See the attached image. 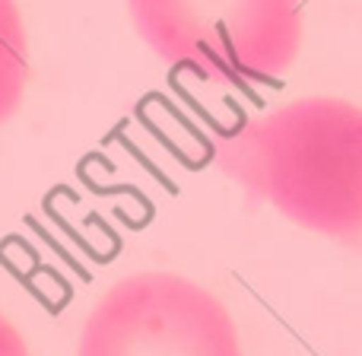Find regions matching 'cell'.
<instances>
[{"label":"cell","instance_id":"obj_1","mask_svg":"<svg viewBox=\"0 0 362 356\" xmlns=\"http://www.w3.org/2000/svg\"><path fill=\"white\" fill-rule=\"evenodd\" d=\"M213 163L255 200L299 229L362 236V108L344 99H296L223 131Z\"/></svg>","mask_w":362,"mask_h":356},{"label":"cell","instance_id":"obj_2","mask_svg":"<svg viewBox=\"0 0 362 356\" xmlns=\"http://www.w3.org/2000/svg\"><path fill=\"white\" fill-rule=\"evenodd\" d=\"M146 48L169 67L223 86H261L302 48V0H127Z\"/></svg>","mask_w":362,"mask_h":356},{"label":"cell","instance_id":"obj_3","mask_svg":"<svg viewBox=\"0 0 362 356\" xmlns=\"http://www.w3.org/2000/svg\"><path fill=\"white\" fill-rule=\"evenodd\" d=\"M76 356H242L226 306L178 274H134L93 306Z\"/></svg>","mask_w":362,"mask_h":356},{"label":"cell","instance_id":"obj_4","mask_svg":"<svg viewBox=\"0 0 362 356\" xmlns=\"http://www.w3.org/2000/svg\"><path fill=\"white\" fill-rule=\"evenodd\" d=\"M29 80V38L16 0H0V125L23 105Z\"/></svg>","mask_w":362,"mask_h":356},{"label":"cell","instance_id":"obj_5","mask_svg":"<svg viewBox=\"0 0 362 356\" xmlns=\"http://www.w3.org/2000/svg\"><path fill=\"white\" fill-rule=\"evenodd\" d=\"M0 356H29V347H25L23 334H19L4 315H0Z\"/></svg>","mask_w":362,"mask_h":356}]
</instances>
